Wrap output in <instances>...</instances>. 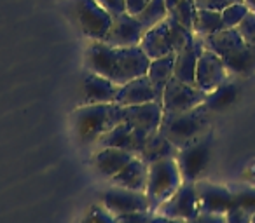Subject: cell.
Wrapping results in <instances>:
<instances>
[{
	"mask_svg": "<svg viewBox=\"0 0 255 223\" xmlns=\"http://www.w3.org/2000/svg\"><path fill=\"white\" fill-rule=\"evenodd\" d=\"M196 190L199 197V209L205 213H220L226 215L234 204L233 188L206 180L196 181Z\"/></svg>",
	"mask_w": 255,
	"mask_h": 223,
	"instance_id": "cell-15",
	"label": "cell"
},
{
	"mask_svg": "<svg viewBox=\"0 0 255 223\" xmlns=\"http://www.w3.org/2000/svg\"><path fill=\"white\" fill-rule=\"evenodd\" d=\"M192 35H194L192 30L185 28L177 19L168 16L156 26L145 30L140 47L150 60H154V58L168 56V54H177Z\"/></svg>",
	"mask_w": 255,
	"mask_h": 223,
	"instance_id": "cell-4",
	"label": "cell"
},
{
	"mask_svg": "<svg viewBox=\"0 0 255 223\" xmlns=\"http://www.w3.org/2000/svg\"><path fill=\"white\" fill-rule=\"evenodd\" d=\"M124 2H126V12L136 16L138 12L143 11V7L149 4L150 0H124Z\"/></svg>",
	"mask_w": 255,
	"mask_h": 223,
	"instance_id": "cell-38",
	"label": "cell"
},
{
	"mask_svg": "<svg viewBox=\"0 0 255 223\" xmlns=\"http://www.w3.org/2000/svg\"><path fill=\"white\" fill-rule=\"evenodd\" d=\"M136 155L126 152V150L121 149H114V147H103V149H98L95 159H93V164H95L96 171H98L102 176L105 178H114L128 162H131V159Z\"/></svg>",
	"mask_w": 255,
	"mask_h": 223,
	"instance_id": "cell-20",
	"label": "cell"
},
{
	"mask_svg": "<svg viewBox=\"0 0 255 223\" xmlns=\"http://www.w3.org/2000/svg\"><path fill=\"white\" fill-rule=\"evenodd\" d=\"M241 2H245V0H224L226 7H227V5H231V4H241Z\"/></svg>",
	"mask_w": 255,
	"mask_h": 223,
	"instance_id": "cell-41",
	"label": "cell"
},
{
	"mask_svg": "<svg viewBox=\"0 0 255 223\" xmlns=\"http://www.w3.org/2000/svg\"><path fill=\"white\" fill-rule=\"evenodd\" d=\"M98 2L112 16L121 14V12H126V2H124V0H98Z\"/></svg>",
	"mask_w": 255,
	"mask_h": 223,
	"instance_id": "cell-36",
	"label": "cell"
},
{
	"mask_svg": "<svg viewBox=\"0 0 255 223\" xmlns=\"http://www.w3.org/2000/svg\"><path fill=\"white\" fill-rule=\"evenodd\" d=\"M248 5L245 4V2H241V4H231L227 5V7H224L222 11V21H224V26L226 28H236L238 25H240L241 21H243V18L248 14Z\"/></svg>",
	"mask_w": 255,
	"mask_h": 223,
	"instance_id": "cell-29",
	"label": "cell"
},
{
	"mask_svg": "<svg viewBox=\"0 0 255 223\" xmlns=\"http://www.w3.org/2000/svg\"><path fill=\"white\" fill-rule=\"evenodd\" d=\"M224 21H222V12L220 11H212V9H198L196 12L194 23H192V33L199 37H208L213 33L224 30Z\"/></svg>",
	"mask_w": 255,
	"mask_h": 223,
	"instance_id": "cell-26",
	"label": "cell"
},
{
	"mask_svg": "<svg viewBox=\"0 0 255 223\" xmlns=\"http://www.w3.org/2000/svg\"><path fill=\"white\" fill-rule=\"evenodd\" d=\"M102 201L103 206L116 216L136 211H152L145 192L131 190V188L119 187V185H112L110 188H107L102 195Z\"/></svg>",
	"mask_w": 255,
	"mask_h": 223,
	"instance_id": "cell-10",
	"label": "cell"
},
{
	"mask_svg": "<svg viewBox=\"0 0 255 223\" xmlns=\"http://www.w3.org/2000/svg\"><path fill=\"white\" fill-rule=\"evenodd\" d=\"M136 18H138V21L142 23L145 30L152 28L157 23H161L163 19L168 18L166 2L164 0H150L149 4L143 7V11L136 14Z\"/></svg>",
	"mask_w": 255,
	"mask_h": 223,
	"instance_id": "cell-28",
	"label": "cell"
},
{
	"mask_svg": "<svg viewBox=\"0 0 255 223\" xmlns=\"http://www.w3.org/2000/svg\"><path fill=\"white\" fill-rule=\"evenodd\" d=\"M149 136L150 135L131 128V126L126 124V122H121L119 126H116V128L110 129L109 133H105L95 145L98 147V149L114 147V149L126 150V152L133 153V155H140L143 147H145L147 140H149Z\"/></svg>",
	"mask_w": 255,
	"mask_h": 223,
	"instance_id": "cell-13",
	"label": "cell"
},
{
	"mask_svg": "<svg viewBox=\"0 0 255 223\" xmlns=\"http://www.w3.org/2000/svg\"><path fill=\"white\" fill-rule=\"evenodd\" d=\"M187 223H227V220H226V215H220V213L199 211L198 215L192 220H189Z\"/></svg>",
	"mask_w": 255,
	"mask_h": 223,
	"instance_id": "cell-35",
	"label": "cell"
},
{
	"mask_svg": "<svg viewBox=\"0 0 255 223\" xmlns=\"http://www.w3.org/2000/svg\"><path fill=\"white\" fill-rule=\"evenodd\" d=\"M226 220L227 223H252L254 222V213L247 211V209L240 208V206H233L226 213Z\"/></svg>",
	"mask_w": 255,
	"mask_h": 223,
	"instance_id": "cell-33",
	"label": "cell"
},
{
	"mask_svg": "<svg viewBox=\"0 0 255 223\" xmlns=\"http://www.w3.org/2000/svg\"><path fill=\"white\" fill-rule=\"evenodd\" d=\"M226 80H229V70H227L226 63L219 54L205 47V51L198 60V67H196L194 85H198L201 91L208 94L210 91L217 89Z\"/></svg>",
	"mask_w": 255,
	"mask_h": 223,
	"instance_id": "cell-11",
	"label": "cell"
},
{
	"mask_svg": "<svg viewBox=\"0 0 255 223\" xmlns=\"http://www.w3.org/2000/svg\"><path fill=\"white\" fill-rule=\"evenodd\" d=\"M177 153H178L177 147H175L164 135H161L159 131H156L149 136V140H147L140 157H142L147 164H152L161 159H170V157L175 159Z\"/></svg>",
	"mask_w": 255,
	"mask_h": 223,
	"instance_id": "cell-22",
	"label": "cell"
},
{
	"mask_svg": "<svg viewBox=\"0 0 255 223\" xmlns=\"http://www.w3.org/2000/svg\"><path fill=\"white\" fill-rule=\"evenodd\" d=\"M206 99V92L198 85L185 84L177 78H171L163 91V112L164 114H180L196 106L203 105Z\"/></svg>",
	"mask_w": 255,
	"mask_h": 223,
	"instance_id": "cell-8",
	"label": "cell"
},
{
	"mask_svg": "<svg viewBox=\"0 0 255 223\" xmlns=\"http://www.w3.org/2000/svg\"><path fill=\"white\" fill-rule=\"evenodd\" d=\"M119 84L112 82L110 78L103 77L95 72H89L84 75L82 82V96L84 105H96V103H116Z\"/></svg>",
	"mask_w": 255,
	"mask_h": 223,
	"instance_id": "cell-18",
	"label": "cell"
},
{
	"mask_svg": "<svg viewBox=\"0 0 255 223\" xmlns=\"http://www.w3.org/2000/svg\"><path fill=\"white\" fill-rule=\"evenodd\" d=\"M154 211H136V213H128V215L117 216L119 223H149L152 218Z\"/></svg>",
	"mask_w": 255,
	"mask_h": 223,
	"instance_id": "cell-34",
	"label": "cell"
},
{
	"mask_svg": "<svg viewBox=\"0 0 255 223\" xmlns=\"http://www.w3.org/2000/svg\"><path fill=\"white\" fill-rule=\"evenodd\" d=\"M245 4L248 5L250 11H255V0H245Z\"/></svg>",
	"mask_w": 255,
	"mask_h": 223,
	"instance_id": "cell-40",
	"label": "cell"
},
{
	"mask_svg": "<svg viewBox=\"0 0 255 223\" xmlns=\"http://www.w3.org/2000/svg\"><path fill=\"white\" fill-rule=\"evenodd\" d=\"M205 47L213 53H217L219 56H224L226 53L233 51L234 47L241 46L245 42V39L241 37L238 28H224L220 32L213 33V35L205 37Z\"/></svg>",
	"mask_w": 255,
	"mask_h": 223,
	"instance_id": "cell-23",
	"label": "cell"
},
{
	"mask_svg": "<svg viewBox=\"0 0 255 223\" xmlns=\"http://www.w3.org/2000/svg\"><path fill=\"white\" fill-rule=\"evenodd\" d=\"M199 211L201 209H199V197H198V190H196V181H182V185L177 188V192L170 199H166L154 213L189 222Z\"/></svg>",
	"mask_w": 255,
	"mask_h": 223,
	"instance_id": "cell-9",
	"label": "cell"
},
{
	"mask_svg": "<svg viewBox=\"0 0 255 223\" xmlns=\"http://www.w3.org/2000/svg\"><path fill=\"white\" fill-rule=\"evenodd\" d=\"M143 33H145V28L136 16L129 14V12H121L112 18V25H110L103 42L119 47L140 46Z\"/></svg>",
	"mask_w": 255,
	"mask_h": 223,
	"instance_id": "cell-12",
	"label": "cell"
},
{
	"mask_svg": "<svg viewBox=\"0 0 255 223\" xmlns=\"http://www.w3.org/2000/svg\"><path fill=\"white\" fill-rule=\"evenodd\" d=\"M72 12L77 26L88 39L103 40L112 25L114 16L98 0H72Z\"/></svg>",
	"mask_w": 255,
	"mask_h": 223,
	"instance_id": "cell-6",
	"label": "cell"
},
{
	"mask_svg": "<svg viewBox=\"0 0 255 223\" xmlns=\"http://www.w3.org/2000/svg\"><path fill=\"white\" fill-rule=\"evenodd\" d=\"M149 101H157L163 105V91H159L147 75L136 77L123 84L116 98V103L121 106L142 105V103Z\"/></svg>",
	"mask_w": 255,
	"mask_h": 223,
	"instance_id": "cell-14",
	"label": "cell"
},
{
	"mask_svg": "<svg viewBox=\"0 0 255 223\" xmlns=\"http://www.w3.org/2000/svg\"><path fill=\"white\" fill-rule=\"evenodd\" d=\"M212 149H213V135L212 131H208L205 136L196 140L194 143L178 150L175 160H177L178 169H180L182 180L198 181L201 178V174L208 167L210 159H212Z\"/></svg>",
	"mask_w": 255,
	"mask_h": 223,
	"instance_id": "cell-7",
	"label": "cell"
},
{
	"mask_svg": "<svg viewBox=\"0 0 255 223\" xmlns=\"http://www.w3.org/2000/svg\"><path fill=\"white\" fill-rule=\"evenodd\" d=\"M210 114L205 103L180 114H163L159 133L180 150L208 133Z\"/></svg>",
	"mask_w": 255,
	"mask_h": 223,
	"instance_id": "cell-3",
	"label": "cell"
},
{
	"mask_svg": "<svg viewBox=\"0 0 255 223\" xmlns=\"http://www.w3.org/2000/svg\"><path fill=\"white\" fill-rule=\"evenodd\" d=\"M222 61L226 63L229 74L236 75H248L255 72V46L254 44L243 42L241 46L234 47L233 51L226 53Z\"/></svg>",
	"mask_w": 255,
	"mask_h": 223,
	"instance_id": "cell-21",
	"label": "cell"
},
{
	"mask_svg": "<svg viewBox=\"0 0 255 223\" xmlns=\"http://www.w3.org/2000/svg\"><path fill=\"white\" fill-rule=\"evenodd\" d=\"M89 72H95L123 85L136 77L147 75L150 58L140 46H110L103 40H93L86 51Z\"/></svg>",
	"mask_w": 255,
	"mask_h": 223,
	"instance_id": "cell-1",
	"label": "cell"
},
{
	"mask_svg": "<svg viewBox=\"0 0 255 223\" xmlns=\"http://www.w3.org/2000/svg\"><path fill=\"white\" fill-rule=\"evenodd\" d=\"M198 9H212V11H222L226 7L224 0H194Z\"/></svg>",
	"mask_w": 255,
	"mask_h": 223,
	"instance_id": "cell-37",
	"label": "cell"
},
{
	"mask_svg": "<svg viewBox=\"0 0 255 223\" xmlns=\"http://www.w3.org/2000/svg\"><path fill=\"white\" fill-rule=\"evenodd\" d=\"M147 178H149V164L140 155L133 157L131 162H128L114 178H110L112 185H119L131 190L145 192Z\"/></svg>",
	"mask_w": 255,
	"mask_h": 223,
	"instance_id": "cell-19",
	"label": "cell"
},
{
	"mask_svg": "<svg viewBox=\"0 0 255 223\" xmlns=\"http://www.w3.org/2000/svg\"><path fill=\"white\" fill-rule=\"evenodd\" d=\"M173 72H175V54H168V56L150 60L147 77L152 80V84L159 91H164L166 84L173 78Z\"/></svg>",
	"mask_w": 255,
	"mask_h": 223,
	"instance_id": "cell-25",
	"label": "cell"
},
{
	"mask_svg": "<svg viewBox=\"0 0 255 223\" xmlns=\"http://www.w3.org/2000/svg\"><path fill=\"white\" fill-rule=\"evenodd\" d=\"M182 181L184 180H182L180 169H178V164L173 157L149 164L145 195L150 202V209L156 211L166 199H170L177 192Z\"/></svg>",
	"mask_w": 255,
	"mask_h": 223,
	"instance_id": "cell-5",
	"label": "cell"
},
{
	"mask_svg": "<svg viewBox=\"0 0 255 223\" xmlns=\"http://www.w3.org/2000/svg\"><path fill=\"white\" fill-rule=\"evenodd\" d=\"M234 204L255 215V188L254 187H234Z\"/></svg>",
	"mask_w": 255,
	"mask_h": 223,
	"instance_id": "cell-31",
	"label": "cell"
},
{
	"mask_svg": "<svg viewBox=\"0 0 255 223\" xmlns=\"http://www.w3.org/2000/svg\"><path fill=\"white\" fill-rule=\"evenodd\" d=\"M252 223H255V215H254V222H252Z\"/></svg>",
	"mask_w": 255,
	"mask_h": 223,
	"instance_id": "cell-42",
	"label": "cell"
},
{
	"mask_svg": "<svg viewBox=\"0 0 255 223\" xmlns=\"http://www.w3.org/2000/svg\"><path fill=\"white\" fill-rule=\"evenodd\" d=\"M149 223H187V222H185V220H178V218H170V216L159 215V213H154Z\"/></svg>",
	"mask_w": 255,
	"mask_h": 223,
	"instance_id": "cell-39",
	"label": "cell"
},
{
	"mask_svg": "<svg viewBox=\"0 0 255 223\" xmlns=\"http://www.w3.org/2000/svg\"><path fill=\"white\" fill-rule=\"evenodd\" d=\"M236 28L240 30L245 42L254 44L255 46V11H248V14L245 16L243 21H241Z\"/></svg>",
	"mask_w": 255,
	"mask_h": 223,
	"instance_id": "cell-32",
	"label": "cell"
},
{
	"mask_svg": "<svg viewBox=\"0 0 255 223\" xmlns=\"http://www.w3.org/2000/svg\"><path fill=\"white\" fill-rule=\"evenodd\" d=\"M164 2H166L168 16L177 19L185 28L192 30V23H194L196 12H198L194 0H164Z\"/></svg>",
	"mask_w": 255,
	"mask_h": 223,
	"instance_id": "cell-27",
	"label": "cell"
},
{
	"mask_svg": "<svg viewBox=\"0 0 255 223\" xmlns=\"http://www.w3.org/2000/svg\"><path fill=\"white\" fill-rule=\"evenodd\" d=\"M163 114V105L157 101L124 106V122L129 124L131 128L138 129V131L152 135V133L159 131Z\"/></svg>",
	"mask_w": 255,
	"mask_h": 223,
	"instance_id": "cell-16",
	"label": "cell"
},
{
	"mask_svg": "<svg viewBox=\"0 0 255 223\" xmlns=\"http://www.w3.org/2000/svg\"><path fill=\"white\" fill-rule=\"evenodd\" d=\"M81 223H119L117 216L105 208L103 204H93L82 216Z\"/></svg>",
	"mask_w": 255,
	"mask_h": 223,
	"instance_id": "cell-30",
	"label": "cell"
},
{
	"mask_svg": "<svg viewBox=\"0 0 255 223\" xmlns=\"http://www.w3.org/2000/svg\"><path fill=\"white\" fill-rule=\"evenodd\" d=\"M124 122V106L117 103L82 105L74 114V128L82 145H95L105 133Z\"/></svg>",
	"mask_w": 255,
	"mask_h": 223,
	"instance_id": "cell-2",
	"label": "cell"
},
{
	"mask_svg": "<svg viewBox=\"0 0 255 223\" xmlns=\"http://www.w3.org/2000/svg\"><path fill=\"white\" fill-rule=\"evenodd\" d=\"M238 92H240V87L236 85V82H229L226 80L224 84H220L217 89L210 91L206 94L205 105L210 112H222L226 110L229 105H233L238 98Z\"/></svg>",
	"mask_w": 255,
	"mask_h": 223,
	"instance_id": "cell-24",
	"label": "cell"
},
{
	"mask_svg": "<svg viewBox=\"0 0 255 223\" xmlns=\"http://www.w3.org/2000/svg\"><path fill=\"white\" fill-rule=\"evenodd\" d=\"M205 51V40L199 35H192L184 47L175 54V72L173 77L185 84L196 82V67L199 56Z\"/></svg>",
	"mask_w": 255,
	"mask_h": 223,
	"instance_id": "cell-17",
	"label": "cell"
}]
</instances>
